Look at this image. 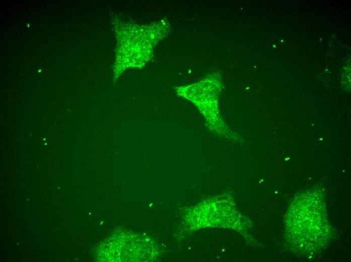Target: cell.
Instances as JSON below:
<instances>
[{
  "instance_id": "obj_1",
  "label": "cell",
  "mask_w": 351,
  "mask_h": 262,
  "mask_svg": "<svg viewBox=\"0 0 351 262\" xmlns=\"http://www.w3.org/2000/svg\"><path fill=\"white\" fill-rule=\"evenodd\" d=\"M286 232L292 245L305 255L321 250L329 239V227L320 199L306 194L288 210Z\"/></svg>"
},
{
  "instance_id": "obj_2",
  "label": "cell",
  "mask_w": 351,
  "mask_h": 262,
  "mask_svg": "<svg viewBox=\"0 0 351 262\" xmlns=\"http://www.w3.org/2000/svg\"><path fill=\"white\" fill-rule=\"evenodd\" d=\"M112 244L110 261H148L152 255L150 239L140 235L122 233L116 236Z\"/></svg>"
}]
</instances>
